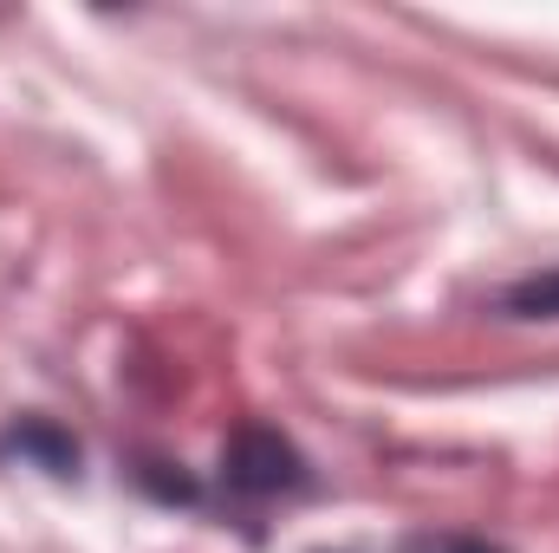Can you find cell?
<instances>
[{
    "mask_svg": "<svg viewBox=\"0 0 559 553\" xmlns=\"http://www.w3.org/2000/svg\"><path fill=\"white\" fill-rule=\"evenodd\" d=\"M508 313H521V319H559V268L508 286Z\"/></svg>",
    "mask_w": 559,
    "mask_h": 553,
    "instance_id": "cell-2",
    "label": "cell"
},
{
    "mask_svg": "<svg viewBox=\"0 0 559 553\" xmlns=\"http://www.w3.org/2000/svg\"><path fill=\"white\" fill-rule=\"evenodd\" d=\"M442 553H501V548H488V541H449Z\"/></svg>",
    "mask_w": 559,
    "mask_h": 553,
    "instance_id": "cell-4",
    "label": "cell"
},
{
    "mask_svg": "<svg viewBox=\"0 0 559 553\" xmlns=\"http://www.w3.org/2000/svg\"><path fill=\"white\" fill-rule=\"evenodd\" d=\"M222 469H228V489H241V495H280V489L299 482V449L267 423H248V430L228 436Z\"/></svg>",
    "mask_w": 559,
    "mask_h": 553,
    "instance_id": "cell-1",
    "label": "cell"
},
{
    "mask_svg": "<svg viewBox=\"0 0 559 553\" xmlns=\"http://www.w3.org/2000/svg\"><path fill=\"white\" fill-rule=\"evenodd\" d=\"M7 449H33V456H46L52 469H72V443H66V436H52L46 423H26V430H13V436H7Z\"/></svg>",
    "mask_w": 559,
    "mask_h": 553,
    "instance_id": "cell-3",
    "label": "cell"
}]
</instances>
